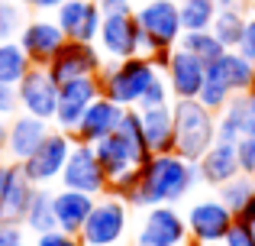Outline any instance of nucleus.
Masks as SVG:
<instances>
[{"label":"nucleus","mask_w":255,"mask_h":246,"mask_svg":"<svg viewBox=\"0 0 255 246\" xmlns=\"http://www.w3.org/2000/svg\"><path fill=\"white\" fill-rule=\"evenodd\" d=\"M200 185V165L178 152H155L139 165V182L126 198L132 211H145L155 204H178Z\"/></svg>","instance_id":"nucleus-1"},{"label":"nucleus","mask_w":255,"mask_h":246,"mask_svg":"<svg viewBox=\"0 0 255 246\" xmlns=\"http://www.w3.org/2000/svg\"><path fill=\"white\" fill-rule=\"evenodd\" d=\"M158 75L152 55H132L123 62H104L97 81H100V94L117 101L120 107H139L149 81Z\"/></svg>","instance_id":"nucleus-2"},{"label":"nucleus","mask_w":255,"mask_h":246,"mask_svg":"<svg viewBox=\"0 0 255 246\" xmlns=\"http://www.w3.org/2000/svg\"><path fill=\"white\" fill-rule=\"evenodd\" d=\"M174 110V152L197 162L217 143V114L207 110L197 97H181L171 104Z\"/></svg>","instance_id":"nucleus-3"},{"label":"nucleus","mask_w":255,"mask_h":246,"mask_svg":"<svg viewBox=\"0 0 255 246\" xmlns=\"http://www.w3.org/2000/svg\"><path fill=\"white\" fill-rule=\"evenodd\" d=\"M129 204L117 195H100L81 227L84 246H117L129 234Z\"/></svg>","instance_id":"nucleus-4"},{"label":"nucleus","mask_w":255,"mask_h":246,"mask_svg":"<svg viewBox=\"0 0 255 246\" xmlns=\"http://www.w3.org/2000/svg\"><path fill=\"white\" fill-rule=\"evenodd\" d=\"M132 16H136L139 29L145 32V39H152V55L165 52V49H174L181 32H184L178 0H139Z\"/></svg>","instance_id":"nucleus-5"},{"label":"nucleus","mask_w":255,"mask_h":246,"mask_svg":"<svg viewBox=\"0 0 255 246\" xmlns=\"http://www.w3.org/2000/svg\"><path fill=\"white\" fill-rule=\"evenodd\" d=\"M132 246H191L187 221L178 211V204H155L145 208L139 230L132 237Z\"/></svg>","instance_id":"nucleus-6"},{"label":"nucleus","mask_w":255,"mask_h":246,"mask_svg":"<svg viewBox=\"0 0 255 246\" xmlns=\"http://www.w3.org/2000/svg\"><path fill=\"white\" fill-rule=\"evenodd\" d=\"M71 146H75V136H71L68 130H58L55 126V130H49V136L36 146V152L19 162V169L26 172V178H29L32 185H52V182L62 178V169L71 156Z\"/></svg>","instance_id":"nucleus-7"},{"label":"nucleus","mask_w":255,"mask_h":246,"mask_svg":"<svg viewBox=\"0 0 255 246\" xmlns=\"http://www.w3.org/2000/svg\"><path fill=\"white\" fill-rule=\"evenodd\" d=\"M58 185H62V188H75V191H87V195H94V198L107 195L110 178H107V172H104V165H100V159H97V152H94L91 143H78L75 139Z\"/></svg>","instance_id":"nucleus-8"},{"label":"nucleus","mask_w":255,"mask_h":246,"mask_svg":"<svg viewBox=\"0 0 255 246\" xmlns=\"http://www.w3.org/2000/svg\"><path fill=\"white\" fill-rule=\"evenodd\" d=\"M184 221H187L191 243H223L233 221H236V214L220 198H200V201H194L187 208Z\"/></svg>","instance_id":"nucleus-9"},{"label":"nucleus","mask_w":255,"mask_h":246,"mask_svg":"<svg viewBox=\"0 0 255 246\" xmlns=\"http://www.w3.org/2000/svg\"><path fill=\"white\" fill-rule=\"evenodd\" d=\"M16 101L23 114H32L39 120H55L58 110V81L52 78L49 68L42 65H32L29 71L23 75V81L16 84Z\"/></svg>","instance_id":"nucleus-10"},{"label":"nucleus","mask_w":255,"mask_h":246,"mask_svg":"<svg viewBox=\"0 0 255 246\" xmlns=\"http://www.w3.org/2000/svg\"><path fill=\"white\" fill-rule=\"evenodd\" d=\"M97 49L104 52L107 62H123V58L142 55V29H139L132 13H117L104 16L97 32Z\"/></svg>","instance_id":"nucleus-11"},{"label":"nucleus","mask_w":255,"mask_h":246,"mask_svg":"<svg viewBox=\"0 0 255 246\" xmlns=\"http://www.w3.org/2000/svg\"><path fill=\"white\" fill-rule=\"evenodd\" d=\"M104 52L97 49V42H81V39H65V45L55 52L45 68L52 71L58 84L62 81H71V78H81V75H100L104 68Z\"/></svg>","instance_id":"nucleus-12"},{"label":"nucleus","mask_w":255,"mask_h":246,"mask_svg":"<svg viewBox=\"0 0 255 246\" xmlns=\"http://www.w3.org/2000/svg\"><path fill=\"white\" fill-rule=\"evenodd\" d=\"M100 97V81L97 75H81V78H71V81L58 84V110H55V123L58 130H68L75 133L78 120L84 117V110L91 107L94 101Z\"/></svg>","instance_id":"nucleus-13"},{"label":"nucleus","mask_w":255,"mask_h":246,"mask_svg":"<svg viewBox=\"0 0 255 246\" xmlns=\"http://www.w3.org/2000/svg\"><path fill=\"white\" fill-rule=\"evenodd\" d=\"M65 29L55 23V16H36V19H26L23 23V29H19V36H16V42L23 45V52L29 55V62L32 65H49L52 58H55V52L65 45Z\"/></svg>","instance_id":"nucleus-14"},{"label":"nucleus","mask_w":255,"mask_h":246,"mask_svg":"<svg viewBox=\"0 0 255 246\" xmlns=\"http://www.w3.org/2000/svg\"><path fill=\"white\" fill-rule=\"evenodd\" d=\"M165 78H168V88H171L174 101H181V97H197L200 84L207 81V65L200 62L197 55H191L184 45H174L168 52Z\"/></svg>","instance_id":"nucleus-15"},{"label":"nucleus","mask_w":255,"mask_h":246,"mask_svg":"<svg viewBox=\"0 0 255 246\" xmlns=\"http://www.w3.org/2000/svg\"><path fill=\"white\" fill-rule=\"evenodd\" d=\"M49 130H52L49 120H39V117L23 114V110L13 114L10 123H6V146H3L6 159H10V162H23V159H29L32 152H36V146L49 136Z\"/></svg>","instance_id":"nucleus-16"},{"label":"nucleus","mask_w":255,"mask_h":246,"mask_svg":"<svg viewBox=\"0 0 255 246\" xmlns=\"http://www.w3.org/2000/svg\"><path fill=\"white\" fill-rule=\"evenodd\" d=\"M55 23L65 29L68 39H81V42H97L104 13L97 10L94 0H62L55 10Z\"/></svg>","instance_id":"nucleus-17"},{"label":"nucleus","mask_w":255,"mask_h":246,"mask_svg":"<svg viewBox=\"0 0 255 246\" xmlns=\"http://www.w3.org/2000/svg\"><path fill=\"white\" fill-rule=\"evenodd\" d=\"M123 110H126V107H120L117 101H110V97L100 94L97 101H94L91 107L84 110V117L78 120V126H75V133H71V136H75L78 143H91V146H94L97 139L110 136V133L120 126Z\"/></svg>","instance_id":"nucleus-18"},{"label":"nucleus","mask_w":255,"mask_h":246,"mask_svg":"<svg viewBox=\"0 0 255 246\" xmlns=\"http://www.w3.org/2000/svg\"><path fill=\"white\" fill-rule=\"evenodd\" d=\"M252 71H255V62H249V58H246L239 49L220 52V55L207 65V78L226 84V88H230V94H246V91H249Z\"/></svg>","instance_id":"nucleus-19"},{"label":"nucleus","mask_w":255,"mask_h":246,"mask_svg":"<svg viewBox=\"0 0 255 246\" xmlns=\"http://www.w3.org/2000/svg\"><path fill=\"white\" fill-rule=\"evenodd\" d=\"M97 198L87 191H75V188H58L52 191V208H55V227L68 230V234H81L84 221L91 217Z\"/></svg>","instance_id":"nucleus-20"},{"label":"nucleus","mask_w":255,"mask_h":246,"mask_svg":"<svg viewBox=\"0 0 255 246\" xmlns=\"http://www.w3.org/2000/svg\"><path fill=\"white\" fill-rule=\"evenodd\" d=\"M32 195H36V185L26 178L19 162H10V178H6L3 198H0V224H19L23 227Z\"/></svg>","instance_id":"nucleus-21"},{"label":"nucleus","mask_w":255,"mask_h":246,"mask_svg":"<svg viewBox=\"0 0 255 246\" xmlns=\"http://www.w3.org/2000/svg\"><path fill=\"white\" fill-rule=\"evenodd\" d=\"M197 165H200V182L210 185V188H220V185H226L230 178H236L243 172L236 143H220V139L197 159Z\"/></svg>","instance_id":"nucleus-22"},{"label":"nucleus","mask_w":255,"mask_h":246,"mask_svg":"<svg viewBox=\"0 0 255 246\" xmlns=\"http://www.w3.org/2000/svg\"><path fill=\"white\" fill-rule=\"evenodd\" d=\"M94 152H97V159H100V165H104L107 178H117V175H123V172H129V169H139V165L145 162V159L139 156V152L132 149V146L126 143L117 130H113L110 136L97 139V143H94Z\"/></svg>","instance_id":"nucleus-23"},{"label":"nucleus","mask_w":255,"mask_h":246,"mask_svg":"<svg viewBox=\"0 0 255 246\" xmlns=\"http://www.w3.org/2000/svg\"><path fill=\"white\" fill-rule=\"evenodd\" d=\"M139 117H142V133H145L149 156H155V152H174V110H171V104L142 107Z\"/></svg>","instance_id":"nucleus-24"},{"label":"nucleus","mask_w":255,"mask_h":246,"mask_svg":"<svg viewBox=\"0 0 255 246\" xmlns=\"http://www.w3.org/2000/svg\"><path fill=\"white\" fill-rule=\"evenodd\" d=\"M252 117L249 97L246 94H233L230 104L217 114V139L220 143H239L246 136V123Z\"/></svg>","instance_id":"nucleus-25"},{"label":"nucleus","mask_w":255,"mask_h":246,"mask_svg":"<svg viewBox=\"0 0 255 246\" xmlns=\"http://www.w3.org/2000/svg\"><path fill=\"white\" fill-rule=\"evenodd\" d=\"M246 19L249 13L239 6H220L217 10V19H213V36L223 42V49H239V39H243V29H246Z\"/></svg>","instance_id":"nucleus-26"},{"label":"nucleus","mask_w":255,"mask_h":246,"mask_svg":"<svg viewBox=\"0 0 255 246\" xmlns=\"http://www.w3.org/2000/svg\"><path fill=\"white\" fill-rule=\"evenodd\" d=\"M29 68H32V62H29V55L23 52V45H19L16 39L0 42V81L16 88Z\"/></svg>","instance_id":"nucleus-27"},{"label":"nucleus","mask_w":255,"mask_h":246,"mask_svg":"<svg viewBox=\"0 0 255 246\" xmlns=\"http://www.w3.org/2000/svg\"><path fill=\"white\" fill-rule=\"evenodd\" d=\"M26 230L32 234H45V230L55 227V208H52V191H45L42 185H36V195L29 201V211H26Z\"/></svg>","instance_id":"nucleus-28"},{"label":"nucleus","mask_w":255,"mask_h":246,"mask_svg":"<svg viewBox=\"0 0 255 246\" xmlns=\"http://www.w3.org/2000/svg\"><path fill=\"white\" fill-rule=\"evenodd\" d=\"M217 10H220L217 0H181V26H184V32L210 29L213 19H217Z\"/></svg>","instance_id":"nucleus-29"},{"label":"nucleus","mask_w":255,"mask_h":246,"mask_svg":"<svg viewBox=\"0 0 255 246\" xmlns=\"http://www.w3.org/2000/svg\"><path fill=\"white\" fill-rule=\"evenodd\" d=\"M178 45H184V49L191 52V55H197L204 65H210L213 58L220 55V52H226V49H223V42H220V39L213 36V29H194V32H181Z\"/></svg>","instance_id":"nucleus-30"},{"label":"nucleus","mask_w":255,"mask_h":246,"mask_svg":"<svg viewBox=\"0 0 255 246\" xmlns=\"http://www.w3.org/2000/svg\"><path fill=\"white\" fill-rule=\"evenodd\" d=\"M252 191H255V175L239 172L236 178H230L226 185H220V188H217V198L233 211V214H239V211L246 208V201L252 198Z\"/></svg>","instance_id":"nucleus-31"},{"label":"nucleus","mask_w":255,"mask_h":246,"mask_svg":"<svg viewBox=\"0 0 255 246\" xmlns=\"http://www.w3.org/2000/svg\"><path fill=\"white\" fill-rule=\"evenodd\" d=\"M23 6L13 3V0H0V42L6 39H16L23 29Z\"/></svg>","instance_id":"nucleus-32"},{"label":"nucleus","mask_w":255,"mask_h":246,"mask_svg":"<svg viewBox=\"0 0 255 246\" xmlns=\"http://www.w3.org/2000/svg\"><path fill=\"white\" fill-rule=\"evenodd\" d=\"M230 88L226 84H220V81H213V78H207L204 84H200V94H197V101L204 104L207 110H213V114H220V110L230 104Z\"/></svg>","instance_id":"nucleus-33"},{"label":"nucleus","mask_w":255,"mask_h":246,"mask_svg":"<svg viewBox=\"0 0 255 246\" xmlns=\"http://www.w3.org/2000/svg\"><path fill=\"white\" fill-rule=\"evenodd\" d=\"M162 104H171V88H168L165 71H158V75L149 81V88H145L142 101H139V110L142 107H162Z\"/></svg>","instance_id":"nucleus-34"},{"label":"nucleus","mask_w":255,"mask_h":246,"mask_svg":"<svg viewBox=\"0 0 255 246\" xmlns=\"http://www.w3.org/2000/svg\"><path fill=\"white\" fill-rule=\"evenodd\" d=\"M32 246H84L81 234H68V230H45V234H36V243Z\"/></svg>","instance_id":"nucleus-35"},{"label":"nucleus","mask_w":255,"mask_h":246,"mask_svg":"<svg viewBox=\"0 0 255 246\" xmlns=\"http://www.w3.org/2000/svg\"><path fill=\"white\" fill-rule=\"evenodd\" d=\"M223 246H255V227L236 217L230 234H226V240H223Z\"/></svg>","instance_id":"nucleus-36"},{"label":"nucleus","mask_w":255,"mask_h":246,"mask_svg":"<svg viewBox=\"0 0 255 246\" xmlns=\"http://www.w3.org/2000/svg\"><path fill=\"white\" fill-rule=\"evenodd\" d=\"M236 152H239V169L246 175H255V136H243L236 143Z\"/></svg>","instance_id":"nucleus-37"},{"label":"nucleus","mask_w":255,"mask_h":246,"mask_svg":"<svg viewBox=\"0 0 255 246\" xmlns=\"http://www.w3.org/2000/svg\"><path fill=\"white\" fill-rule=\"evenodd\" d=\"M16 110H19L16 88H13V84H3V81H0V117H3V120H10Z\"/></svg>","instance_id":"nucleus-38"},{"label":"nucleus","mask_w":255,"mask_h":246,"mask_svg":"<svg viewBox=\"0 0 255 246\" xmlns=\"http://www.w3.org/2000/svg\"><path fill=\"white\" fill-rule=\"evenodd\" d=\"M239 52H243L249 62H255V10H249V19H246L243 39H239Z\"/></svg>","instance_id":"nucleus-39"},{"label":"nucleus","mask_w":255,"mask_h":246,"mask_svg":"<svg viewBox=\"0 0 255 246\" xmlns=\"http://www.w3.org/2000/svg\"><path fill=\"white\" fill-rule=\"evenodd\" d=\"M97 10L104 16H117V13H132L136 10V0H94Z\"/></svg>","instance_id":"nucleus-40"},{"label":"nucleus","mask_w":255,"mask_h":246,"mask_svg":"<svg viewBox=\"0 0 255 246\" xmlns=\"http://www.w3.org/2000/svg\"><path fill=\"white\" fill-rule=\"evenodd\" d=\"M23 243V227L19 224H0V246H16Z\"/></svg>","instance_id":"nucleus-41"},{"label":"nucleus","mask_w":255,"mask_h":246,"mask_svg":"<svg viewBox=\"0 0 255 246\" xmlns=\"http://www.w3.org/2000/svg\"><path fill=\"white\" fill-rule=\"evenodd\" d=\"M19 3L29 6V10H36V13H55L62 0H19Z\"/></svg>","instance_id":"nucleus-42"},{"label":"nucleus","mask_w":255,"mask_h":246,"mask_svg":"<svg viewBox=\"0 0 255 246\" xmlns=\"http://www.w3.org/2000/svg\"><path fill=\"white\" fill-rule=\"evenodd\" d=\"M236 217H239V221H246V224H252V227H255V191H252V198L246 201V208L239 211Z\"/></svg>","instance_id":"nucleus-43"},{"label":"nucleus","mask_w":255,"mask_h":246,"mask_svg":"<svg viewBox=\"0 0 255 246\" xmlns=\"http://www.w3.org/2000/svg\"><path fill=\"white\" fill-rule=\"evenodd\" d=\"M6 178H10V162H0V198H3V188H6Z\"/></svg>","instance_id":"nucleus-44"},{"label":"nucleus","mask_w":255,"mask_h":246,"mask_svg":"<svg viewBox=\"0 0 255 246\" xmlns=\"http://www.w3.org/2000/svg\"><path fill=\"white\" fill-rule=\"evenodd\" d=\"M3 146H6V120L0 117V156H3Z\"/></svg>","instance_id":"nucleus-45"},{"label":"nucleus","mask_w":255,"mask_h":246,"mask_svg":"<svg viewBox=\"0 0 255 246\" xmlns=\"http://www.w3.org/2000/svg\"><path fill=\"white\" fill-rule=\"evenodd\" d=\"M246 136H255V117H249V123H246Z\"/></svg>","instance_id":"nucleus-46"},{"label":"nucleus","mask_w":255,"mask_h":246,"mask_svg":"<svg viewBox=\"0 0 255 246\" xmlns=\"http://www.w3.org/2000/svg\"><path fill=\"white\" fill-rule=\"evenodd\" d=\"M217 3H220V6H239L243 0H217Z\"/></svg>","instance_id":"nucleus-47"},{"label":"nucleus","mask_w":255,"mask_h":246,"mask_svg":"<svg viewBox=\"0 0 255 246\" xmlns=\"http://www.w3.org/2000/svg\"><path fill=\"white\" fill-rule=\"evenodd\" d=\"M246 97H249V107H252V117H255V91H249Z\"/></svg>","instance_id":"nucleus-48"},{"label":"nucleus","mask_w":255,"mask_h":246,"mask_svg":"<svg viewBox=\"0 0 255 246\" xmlns=\"http://www.w3.org/2000/svg\"><path fill=\"white\" fill-rule=\"evenodd\" d=\"M191 246H223V243H191Z\"/></svg>","instance_id":"nucleus-49"},{"label":"nucleus","mask_w":255,"mask_h":246,"mask_svg":"<svg viewBox=\"0 0 255 246\" xmlns=\"http://www.w3.org/2000/svg\"><path fill=\"white\" fill-rule=\"evenodd\" d=\"M246 6H249V10H255V0H249V3H246Z\"/></svg>","instance_id":"nucleus-50"},{"label":"nucleus","mask_w":255,"mask_h":246,"mask_svg":"<svg viewBox=\"0 0 255 246\" xmlns=\"http://www.w3.org/2000/svg\"><path fill=\"white\" fill-rule=\"evenodd\" d=\"M16 246H26V243H16Z\"/></svg>","instance_id":"nucleus-51"},{"label":"nucleus","mask_w":255,"mask_h":246,"mask_svg":"<svg viewBox=\"0 0 255 246\" xmlns=\"http://www.w3.org/2000/svg\"><path fill=\"white\" fill-rule=\"evenodd\" d=\"M117 246H123V243H117Z\"/></svg>","instance_id":"nucleus-52"},{"label":"nucleus","mask_w":255,"mask_h":246,"mask_svg":"<svg viewBox=\"0 0 255 246\" xmlns=\"http://www.w3.org/2000/svg\"><path fill=\"white\" fill-rule=\"evenodd\" d=\"M178 3H181V0H178Z\"/></svg>","instance_id":"nucleus-53"}]
</instances>
